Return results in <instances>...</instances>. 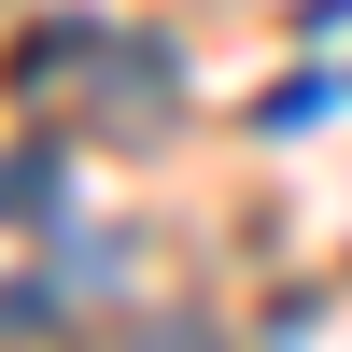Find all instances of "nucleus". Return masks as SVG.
Returning <instances> with one entry per match:
<instances>
[{
    "label": "nucleus",
    "mask_w": 352,
    "mask_h": 352,
    "mask_svg": "<svg viewBox=\"0 0 352 352\" xmlns=\"http://www.w3.org/2000/svg\"><path fill=\"white\" fill-rule=\"evenodd\" d=\"M0 226H71V155H0Z\"/></svg>",
    "instance_id": "obj_1"
},
{
    "label": "nucleus",
    "mask_w": 352,
    "mask_h": 352,
    "mask_svg": "<svg viewBox=\"0 0 352 352\" xmlns=\"http://www.w3.org/2000/svg\"><path fill=\"white\" fill-rule=\"evenodd\" d=\"M310 113H338V71H296V85L268 99V127H310Z\"/></svg>",
    "instance_id": "obj_2"
}]
</instances>
